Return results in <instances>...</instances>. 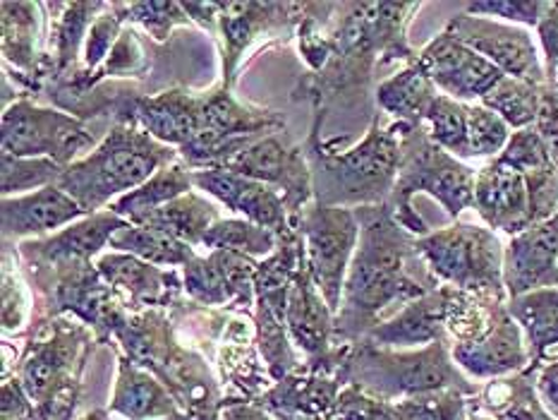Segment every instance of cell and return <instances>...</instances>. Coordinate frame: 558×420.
Here are the masks:
<instances>
[{
  "mask_svg": "<svg viewBox=\"0 0 558 420\" xmlns=\"http://www.w3.org/2000/svg\"><path fill=\"white\" fill-rule=\"evenodd\" d=\"M422 3H307L298 27L300 58L307 72L298 80L290 99L312 104L310 135H322L333 106L367 99L376 68L417 51L408 41V24Z\"/></svg>",
  "mask_w": 558,
  "mask_h": 420,
  "instance_id": "cell-1",
  "label": "cell"
},
{
  "mask_svg": "<svg viewBox=\"0 0 558 420\" xmlns=\"http://www.w3.org/2000/svg\"><path fill=\"white\" fill-rule=\"evenodd\" d=\"M360 243L350 262L341 308L333 322V344L348 346L391 320L412 300L444 286L417 250V236L400 226L386 204L357 207Z\"/></svg>",
  "mask_w": 558,
  "mask_h": 420,
  "instance_id": "cell-2",
  "label": "cell"
},
{
  "mask_svg": "<svg viewBox=\"0 0 558 420\" xmlns=\"http://www.w3.org/2000/svg\"><path fill=\"white\" fill-rule=\"evenodd\" d=\"M116 348L159 377L183 406L187 420H218L226 392L197 346L180 336L168 310L130 315L116 334Z\"/></svg>",
  "mask_w": 558,
  "mask_h": 420,
  "instance_id": "cell-3",
  "label": "cell"
},
{
  "mask_svg": "<svg viewBox=\"0 0 558 420\" xmlns=\"http://www.w3.org/2000/svg\"><path fill=\"white\" fill-rule=\"evenodd\" d=\"M305 154L312 168L314 202L326 207H376L393 195L400 168V137L396 123L386 125L374 113L357 144L338 149L331 140L307 135Z\"/></svg>",
  "mask_w": 558,
  "mask_h": 420,
  "instance_id": "cell-4",
  "label": "cell"
},
{
  "mask_svg": "<svg viewBox=\"0 0 558 420\" xmlns=\"http://www.w3.org/2000/svg\"><path fill=\"white\" fill-rule=\"evenodd\" d=\"M338 380L384 401L420 399L441 392H460L472 399L480 392V384L456 365L448 339L408 351L379 348L365 339L348 344Z\"/></svg>",
  "mask_w": 558,
  "mask_h": 420,
  "instance_id": "cell-5",
  "label": "cell"
},
{
  "mask_svg": "<svg viewBox=\"0 0 558 420\" xmlns=\"http://www.w3.org/2000/svg\"><path fill=\"white\" fill-rule=\"evenodd\" d=\"M175 161H180L178 149L151 137L149 132L137 125L113 123L94 152L65 168L58 188L65 190L84 212L96 214Z\"/></svg>",
  "mask_w": 558,
  "mask_h": 420,
  "instance_id": "cell-6",
  "label": "cell"
},
{
  "mask_svg": "<svg viewBox=\"0 0 558 420\" xmlns=\"http://www.w3.org/2000/svg\"><path fill=\"white\" fill-rule=\"evenodd\" d=\"M396 130L400 137V168L388 207L393 209L400 226L422 238L432 231L412 207V197L424 192L439 202L451 219H458L460 212L475 202L477 173L458 156L441 149L424 125L396 123Z\"/></svg>",
  "mask_w": 558,
  "mask_h": 420,
  "instance_id": "cell-7",
  "label": "cell"
},
{
  "mask_svg": "<svg viewBox=\"0 0 558 420\" xmlns=\"http://www.w3.org/2000/svg\"><path fill=\"white\" fill-rule=\"evenodd\" d=\"M34 293V324L72 315L96 334L99 346L111 344L130 312L120 303L94 260H68L53 264H22Z\"/></svg>",
  "mask_w": 558,
  "mask_h": 420,
  "instance_id": "cell-8",
  "label": "cell"
},
{
  "mask_svg": "<svg viewBox=\"0 0 558 420\" xmlns=\"http://www.w3.org/2000/svg\"><path fill=\"white\" fill-rule=\"evenodd\" d=\"M307 3H257V0H226V3H183L192 22L218 44L221 53V84L226 89H235L242 68H247L245 56L252 46L278 36L288 41L290 34H295L300 22L305 20Z\"/></svg>",
  "mask_w": 558,
  "mask_h": 420,
  "instance_id": "cell-9",
  "label": "cell"
},
{
  "mask_svg": "<svg viewBox=\"0 0 558 420\" xmlns=\"http://www.w3.org/2000/svg\"><path fill=\"white\" fill-rule=\"evenodd\" d=\"M417 250L441 284L508 303L504 284L506 248L492 228L456 221L417 238Z\"/></svg>",
  "mask_w": 558,
  "mask_h": 420,
  "instance_id": "cell-10",
  "label": "cell"
},
{
  "mask_svg": "<svg viewBox=\"0 0 558 420\" xmlns=\"http://www.w3.org/2000/svg\"><path fill=\"white\" fill-rule=\"evenodd\" d=\"M96 334L72 315L34 324L22 341L12 375L36 404L60 387H84V370L96 351Z\"/></svg>",
  "mask_w": 558,
  "mask_h": 420,
  "instance_id": "cell-11",
  "label": "cell"
},
{
  "mask_svg": "<svg viewBox=\"0 0 558 420\" xmlns=\"http://www.w3.org/2000/svg\"><path fill=\"white\" fill-rule=\"evenodd\" d=\"M3 154L17 159H51L70 166L96 149V135L87 120L51 106H39L29 96L3 108Z\"/></svg>",
  "mask_w": 558,
  "mask_h": 420,
  "instance_id": "cell-12",
  "label": "cell"
},
{
  "mask_svg": "<svg viewBox=\"0 0 558 420\" xmlns=\"http://www.w3.org/2000/svg\"><path fill=\"white\" fill-rule=\"evenodd\" d=\"M293 228L305 243V260L314 284L329 308L338 312L350 262H353L360 243L355 209L326 207V204L312 202L293 221Z\"/></svg>",
  "mask_w": 558,
  "mask_h": 420,
  "instance_id": "cell-13",
  "label": "cell"
},
{
  "mask_svg": "<svg viewBox=\"0 0 558 420\" xmlns=\"http://www.w3.org/2000/svg\"><path fill=\"white\" fill-rule=\"evenodd\" d=\"M223 171L247 176L276 188L283 195L290 221L314 202L312 168L302 144L288 135V130L271 132L238 154Z\"/></svg>",
  "mask_w": 558,
  "mask_h": 420,
  "instance_id": "cell-14",
  "label": "cell"
},
{
  "mask_svg": "<svg viewBox=\"0 0 558 420\" xmlns=\"http://www.w3.org/2000/svg\"><path fill=\"white\" fill-rule=\"evenodd\" d=\"M336 312L314 284L307 260H302L298 276L288 293L286 327L298 351L305 358V368L324 375H336L341 370L348 346L333 344Z\"/></svg>",
  "mask_w": 558,
  "mask_h": 420,
  "instance_id": "cell-15",
  "label": "cell"
},
{
  "mask_svg": "<svg viewBox=\"0 0 558 420\" xmlns=\"http://www.w3.org/2000/svg\"><path fill=\"white\" fill-rule=\"evenodd\" d=\"M444 32L456 36L458 41L470 46L482 58H487L506 77L523 80L535 84V87L547 84V72L539 63L537 46L532 44V36L525 29L460 12V15L451 17Z\"/></svg>",
  "mask_w": 558,
  "mask_h": 420,
  "instance_id": "cell-16",
  "label": "cell"
},
{
  "mask_svg": "<svg viewBox=\"0 0 558 420\" xmlns=\"http://www.w3.org/2000/svg\"><path fill=\"white\" fill-rule=\"evenodd\" d=\"M101 279L113 288L120 303L128 308L130 315L147 310H168L178 308L185 296L183 272L156 267L128 252H106L96 260Z\"/></svg>",
  "mask_w": 558,
  "mask_h": 420,
  "instance_id": "cell-17",
  "label": "cell"
},
{
  "mask_svg": "<svg viewBox=\"0 0 558 420\" xmlns=\"http://www.w3.org/2000/svg\"><path fill=\"white\" fill-rule=\"evenodd\" d=\"M259 260L230 250H211L183 267L185 296L204 308H235L254 312V276Z\"/></svg>",
  "mask_w": 558,
  "mask_h": 420,
  "instance_id": "cell-18",
  "label": "cell"
},
{
  "mask_svg": "<svg viewBox=\"0 0 558 420\" xmlns=\"http://www.w3.org/2000/svg\"><path fill=\"white\" fill-rule=\"evenodd\" d=\"M415 63L427 72L436 89L460 104L472 99L482 101V96L489 94L494 84L504 77L499 68L448 32L434 36L422 51H417Z\"/></svg>",
  "mask_w": 558,
  "mask_h": 420,
  "instance_id": "cell-19",
  "label": "cell"
},
{
  "mask_svg": "<svg viewBox=\"0 0 558 420\" xmlns=\"http://www.w3.org/2000/svg\"><path fill=\"white\" fill-rule=\"evenodd\" d=\"M192 185L221 202L240 219L269 228L278 240L295 233L283 195L262 180L223 171V168H206V171H192Z\"/></svg>",
  "mask_w": 558,
  "mask_h": 420,
  "instance_id": "cell-20",
  "label": "cell"
},
{
  "mask_svg": "<svg viewBox=\"0 0 558 420\" xmlns=\"http://www.w3.org/2000/svg\"><path fill=\"white\" fill-rule=\"evenodd\" d=\"M504 284L508 300L558 286V212L511 238L504 252Z\"/></svg>",
  "mask_w": 558,
  "mask_h": 420,
  "instance_id": "cell-21",
  "label": "cell"
},
{
  "mask_svg": "<svg viewBox=\"0 0 558 420\" xmlns=\"http://www.w3.org/2000/svg\"><path fill=\"white\" fill-rule=\"evenodd\" d=\"M456 365L465 372L470 380L489 382L508 375H518L532 365L523 329L511 317L506 308L499 312L494 327L477 341L451 344Z\"/></svg>",
  "mask_w": 558,
  "mask_h": 420,
  "instance_id": "cell-22",
  "label": "cell"
},
{
  "mask_svg": "<svg viewBox=\"0 0 558 420\" xmlns=\"http://www.w3.org/2000/svg\"><path fill=\"white\" fill-rule=\"evenodd\" d=\"M84 216L89 214L58 185H48L20 197H3V204H0L3 243L17 245L22 240L46 238Z\"/></svg>",
  "mask_w": 558,
  "mask_h": 420,
  "instance_id": "cell-23",
  "label": "cell"
},
{
  "mask_svg": "<svg viewBox=\"0 0 558 420\" xmlns=\"http://www.w3.org/2000/svg\"><path fill=\"white\" fill-rule=\"evenodd\" d=\"M128 221L111 209L96 212L70 224L46 238H32L17 243L22 264H53L68 260L101 257V250L111 245V238Z\"/></svg>",
  "mask_w": 558,
  "mask_h": 420,
  "instance_id": "cell-24",
  "label": "cell"
},
{
  "mask_svg": "<svg viewBox=\"0 0 558 420\" xmlns=\"http://www.w3.org/2000/svg\"><path fill=\"white\" fill-rule=\"evenodd\" d=\"M472 207L487 224L508 236L523 233L530 228V200L525 178L499 156L484 164L475 180V202Z\"/></svg>",
  "mask_w": 558,
  "mask_h": 420,
  "instance_id": "cell-25",
  "label": "cell"
},
{
  "mask_svg": "<svg viewBox=\"0 0 558 420\" xmlns=\"http://www.w3.org/2000/svg\"><path fill=\"white\" fill-rule=\"evenodd\" d=\"M108 413L123 420H187L171 389L120 351Z\"/></svg>",
  "mask_w": 558,
  "mask_h": 420,
  "instance_id": "cell-26",
  "label": "cell"
},
{
  "mask_svg": "<svg viewBox=\"0 0 558 420\" xmlns=\"http://www.w3.org/2000/svg\"><path fill=\"white\" fill-rule=\"evenodd\" d=\"M446 305H448V286H439L436 291L412 300L403 310H398L391 320L374 327L365 341L379 348H424L434 341L448 339L446 334ZM451 341V339H448Z\"/></svg>",
  "mask_w": 558,
  "mask_h": 420,
  "instance_id": "cell-27",
  "label": "cell"
},
{
  "mask_svg": "<svg viewBox=\"0 0 558 420\" xmlns=\"http://www.w3.org/2000/svg\"><path fill=\"white\" fill-rule=\"evenodd\" d=\"M345 384L336 375H324L302 365L288 377L276 382L257 401L269 413H298L333 420Z\"/></svg>",
  "mask_w": 558,
  "mask_h": 420,
  "instance_id": "cell-28",
  "label": "cell"
},
{
  "mask_svg": "<svg viewBox=\"0 0 558 420\" xmlns=\"http://www.w3.org/2000/svg\"><path fill=\"white\" fill-rule=\"evenodd\" d=\"M53 12L48 15L46 53L53 58V82L70 80L82 65L84 41L94 20L101 15L108 3H46Z\"/></svg>",
  "mask_w": 558,
  "mask_h": 420,
  "instance_id": "cell-29",
  "label": "cell"
},
{
  "mask_svg": "<svg viewBox=\"0 0 558 420\" xmlns=\"http://www.w3.org/2000/svg\"><path fill=\"white\" fill-rule=\"evenodd\" d=\"M537 368L532 363L518 375L484 382L470 399V413L494 420H556L539 399Z\"/></svg>",
  "mask_w": 558,
  "mask_h": 420,
  "instance_id": "cell-30",
  "label": "cell"
},
{
  "mask_svg": "<svg viewBox=\"0 0 558 420\" xmlns=\"http://www.w3.org/2000/svg\"><path fill=\"white\" fill-rule=\"evenodd\" d=\"M436 96H439V89L415 60L398 70L396 75L379 82V87L374 89V101L379 111L391 116L393 123L408 125H424Z\"/></svg>",
  "mask_w": 558,
  "mask_h": 420,
  "instance_id": "cell-31",
  "label": "cell"
},
{
  "mask_svg": "<svg viewBox=\"0 0 558 420\" xmlns=\"http://www.w3.org/2000/svg\"><path fill=\"white\" fill-rule=\"evenodd\" d=\"M508 312L523 329L532 363L544 365L558 358V286L511 298Z\"/></svg>",
  "mask_w": 558,
  "mask_h": 420,
  "instance_id": "cell-32",
  "label": "cell"
},
{
  "mask_svg": "<svg viewBox=\"0 0 558 420\" xmlns=\"http://www.w3.org/2000/svg\"><path fill=\"white\" fill-rule=\"evenodd\" d=\"M221 219L223 216L214 202L202 197L199 192L190 190L178 200L163 204L161 209L147 214L135 226L156 228V231H163L168 236L183 240V243L192 248H202L209 228Z\"/></svg>",
  "mask_w": 558,
  "mask_h": 420,
  "instance_id": "cell-33",
  "label": "cell"
},
{
  "mask_svg": "<svg viewBox=\"0 0 558 420\" xmlns=\"http://www.w3.org/2000/svg\"><path fill=\"white\" fill-rule=\"evenodd\" d=\"M192 188V171L183 161H175L171 166H163L161 171H156L147 183L140 185L137 190L118 197L108 209L118 214L120 219H125L128 224H137L147 214L161 209L163 204L185 195Z\"/></svg>",
  "mask_w": 558,
  "mask_h": 420,
  "instance_id": "cell-34",
  "label": "cell"
},
{
  "mask_svg": "<svg viewBox=\"0 0 558 420\" xmlns=\"http://www.w3.org/2000/svg\"><path fill=\"white\" fill-rule=\"evenodd\" d=\"M0 298H3V341H24L34 317V293L15 243H3Z\"/></svg>",
  "mask_w": 558,
  "mask_h": 420,
  "instance_id": "cell-35",
  "label": "cell"
},
{
  "mask_svg": "<svg viewBox=\"0 0 558 420\" xmlns=\"http://www.w3.org/2000/svg\"><path fill=\"white\" fill-rule=\"evenodd\" d=\"M108 248L116 252H128V255H135L163 269H183L187 262L197 257V248H192L163 231H156V228L135 224H125L120 228L111 238V245Z\"/></svg>",
  "mask_w": 558,
  "mask_h": 420,
  "instance_id": "cell-36",
  "label": "cell"
},
{
  "mask_svg": "<svg viewBox=\"0 0 558 420\" xmlns=\"http://www.w3.org/2000/svg\"><path fill=\"white\" fill-rule=\"evenodd\" d=\"M539 92L542 87H535V84L504 75L489 89V94L482 96L480 104L484 108H489V111H494L499 118H504L508 128L525 130L535 125L537 120Z\"/></svg>",
  "mask_w": 558,
  "mask_h": 420,
  "instance_id": "cell-37",
  "label": "cell"
},
{
  "mask_svg": "<svg viewBox=\"0 0 558 420\" xmlns=\"http://www.w3.org/2000/svg\"><path fill=\"white\" fill-rule=\"evenodd\" d=\"M202 248H206L209 252L230 250L254 260H264L278 248V238L269 231V228H262L247 219H240V216H230V219L216 221L209 228Z\"/></svg>",
  "mask_w": 558,
  "mask_h": 420,
  "instance_id": "cell-38",
  "label": "cell"
},
{
  "mask_svg": "<svg viewBox=\"0 0 558 420\" xmlns=\"http://www.w3.org/2000/svg\"><path fill=\"white\" fill-rule=\"evenodd\" d=\"M429 137L439 144L441 149L451 152L460 161L470 159L468 149V104H460L451 96L439 94L432 106V111L424 120Z\"/></svg>",
  "mask_w": 558,
  "mask_h": 420,
  "instance_id": "cell-39",
  "label": "cell"
},
{
  "mask_svg": "<svg viewBox=\"0 0 558 420\" xmlns=\"http://www.w3.org/2000/svg\"><path fill=\"white\" fill-rule=\"evenodd\" d=\"M0 185H3V197L29 195L48 185H58L65 166L51 159H17V156L3 154L0 159Z\"/></svg>",
  "mask_w": 558,
  "mask_h": 420,
  "instance_id": "cell-40",
  "label": "cell"
},
{
  "mask_svg": "<svg viewBox=\"0 0 558 420\" xmlns=\"http://www.w3.org/2000/svg\"><path fill=\"white\" fill-rule=\"evenodd\" d=\"M123 5V15L128 24H137L147 32L156 44H166L171 39L173 29L178 27H192V17L183 3H173V0H135V3H120Z\"/></svg>",
  "mask_w": 558,
  "mask_h": 420,
  "instance_id": "cell-41",
  "label": "cell"
},
{
  "mask_svg": "<svg viewBox=\"0 0 558 420\" xmlns=\"http://www.w3.org/2000/svg\"><path fill=\"white\" fill-rule=\"evenodd\" d=\"M125 27H128V20L123 15V5L108 3V8L92 24V29L87 34V41H84L82 65H80L75 75L92 77L94 72L106 63V58L111 56L113 46L120 39V34H123ZM75 75H72V77H75Z\"/></svg>",
  "mask_w": 558,
  "mask_h": 420,
  "instance_id": "cell-42",
  "label": "cell"
},
{
  "mask_svg": "<svg viewBox=\"0 0 558 420\" xmlns=\"http://www.w3.org/2000/svg\"><path fill=\"white\" fill-rule=\"evenodd\" d=\"M511 128L506 120L496 116L482 104H468V149L470 159H480V156H499L508 140H511Z\"/></svg>",
  "mask_w": 558,
  "mask_h": 420,
  "instance_id": "cell-43",
  "label": "cell"
},
{
  "mask_svg": "<svg viewBox=\"0 0 558 420\" xmlns=\"http://www.w3.org/2000/svg\"><path fill=\"white\" fill-rule=\"evenodd\" d=\"M398 420H468L470 396L460 392H441L420 399L396 401Z\"/></svg>",
  "mask_w": 558,
  "mask_h": 420,
  "instance_id": "cell-44",
  "label": "cell"
},
{
  "mask_svg": "<svg viewBox=\"0 0 558 420\" xmlns=\"http://www.w3.org/2000/svg\"><path fill=\"white\" fill-rule=\"evenodd\" d=\"M499 159L508 166H513L520 173H530L535 171V168L554 164L547 144L542 142L535 125L525 130H515L511 140H508L506 149L499 154Z\"/></svg>",
  "mask_w": 558,
  "mask_h": 420,
  "instance_id": "cell-45",
  "label": "cell"
},
{
  "mask_svg": "<svg viewBox=\"0 0 558 420\" xmlns=\"http://www.w3.org/2000/svg\"><path fill=\"white\" fill-rule=\"evenodd\" d=\"M530 200V226L551 219L558 212V166L549 164L523 173Z\"/></svg>",
  "mask_w": 558,
  "mask_h": 420,
  "instance_id": "cell-46",
  "label": "cell"
},
{
  "mask_svg": "<svg viewBox=\"0 0 558 420\" xmlns=\"http://www.w3.org/2000/svg\"><path fill=\"white\" fill-rule=\"evenodd\" d=\"M333 420H398L396 401H384L357 387H343Z\"/></svg>",
  "mask_w": 558,
  "mask_h": 420,
  "instance_id": "cell-47",
  "label": "cell"
},
{
  "mask_svg": "<svg viewBox=\"0 0 558 420\" xmlns=\"http://www.w3.org/2000/svg\"><path fill=\"white\" fill-rule=\"evenodd\" d=\"M547 8L549 3H542V0H496V3H470L465 12L477 17H504L508 22L537 27Z\"/></svg>",
  "mask_w": 558,
  "mask_h": 420,
  "instance_id": "cell-48",
  "label": "cell"
},
{
  "mask_svg": "<svg viewBox=\"0 0 558 420\" xmlns=\"http://www.w3.org/2000/svg\"><path fill=\"white\" fill-rule=\"evenodd\" d=\"M535 130L547 144L551 161L558 166V82H547L539 92V111Z\"/></svg>",
  "mask_w": 558,
  "mask_h": 420,
  "instance_id": "cell-49",
  "label": "cell"
},
{
  "mask_svg": "<svg viewBox=\"0 0 558 420\" xmlns=\"http://www.w3.org/2000/svg\"><path fill=\"white\" fill-rule=\"evenodd\" d=\"M0 420H36V406L15 375L3 377L0 387Z\"/></svg>",
  "mask_w": 558,
  "mask_h": 420,
  "instance_id": "cell-50",
  "label": "cell"
},
{
  "mask_svg": "<svg viewBox=\"0 0 558 420\" xmlns=\"http://www.w3.org/2000/svg\"><path fill=\"white\" fill-rule=\"evenodd\" d=\"M537 32L544 48V58H547V68H544V72H547V82H558V3H549L542 22L537 24Z\"/></svg>",
  "mask_w": 558,
  "mask_h": 420,
  "instance_id": "cell-51",
  "label": "cell"
},
{
  "mask_svg": "<svg viewBox=\"0 0 558 420\" xmlns=\"http://www.w3.org/2000/svg\"><path fill=\"white\" fill-rule=\"evenodd\" d=\"M537 392L547 411L558 420V358L537 368Z\"/></svg>",
  "mask_w": 558,
  "mask_h": 420,
  "instance_id": "cell-52",
  "label": "cell"
},
{
  "mask_svg": "<svg viewBox=\"0 0 558 420\" xmlns=\"http://www.w3.org/2000/svg\"><path fill=\"white\" fill-rule=\"evenodd\" d=\"M218 420H276L257 401H226Z\"/></svg>",
  "mask_w": 558,
  "mask_h": 420,
  "instance_id": "cell-53",
  "label": "cell"
},
{
  "mask_svg": "<svg viewBox=\"0 0 558 420\" xmlns=\"http://www.w3.org/2000/svg\"><path fill=\"white\" fill-rule=\"evenodd\" d=\"M84 420H116V416L108 413V408H96V411L84 413Z\"/></svg>",
  "mask_w": 558,
  "mask_h": 420,
  "instance_id": "cell-54",
  "label": "cell"
},
{
  "mask_svg": "<svg viewBox=\"0 0 558 420\" xmlns=\"http://www.w3.org/2000/svg\"><path fill=\"white\" fill-rule=\"evenodd\" d=\"M276 420H326V418H314V416H298V413H271Z\"/></svg>",
  "mask_w": 558,
  "mask_h": 420,
  "instance_id": "cell-55",
  "label": "cell"
},
{
  "mask_svg": "<svg viewBox=\"0 0 558 420\" xmlns=\"http://www.w3.org/2000/svg\"><path fill=\"white\" fill-rule=\"evenodd\" d=\"M468 420H494V418H487V416H480V413H470Z\"/></svg>",
  "mask_w": 558,
  "mask_h": 420,
  "instance_id": "cell-56",
  "label": "cell"
},
{
  "mask_svg": "<svg viewBox=\"0 0 558 420\" xmlns=\"http://www.w3.org/2000/svg\"><path fill=\"white\" fill-rule=\"evenodd\" d=\"M77 420H84V416H80V418H77Z\"/></svg>",
  "mask_w": 558,
  "mask_h": 420,
  "instance_id": "cell-57",
  "label": "cell"
}]
</instances>
